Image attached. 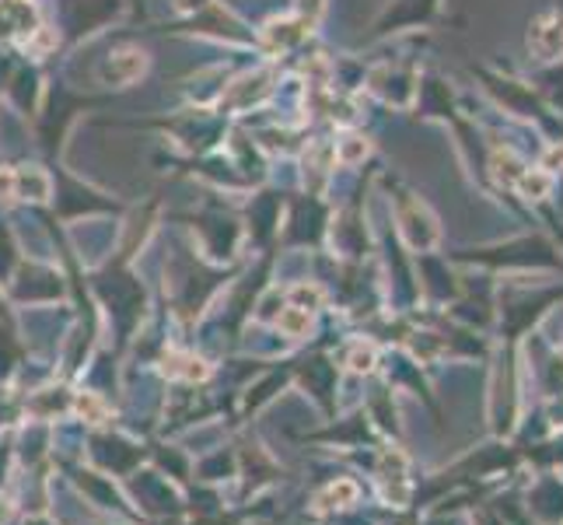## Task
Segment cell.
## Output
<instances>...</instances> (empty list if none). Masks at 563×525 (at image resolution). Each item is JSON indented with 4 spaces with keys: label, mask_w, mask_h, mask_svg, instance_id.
I'll use <instances>...</instances> for the list:
<instances>
[{
    "label": "cell",
    "mask_w": 563,
    "mask_h": 525,
    "mask_svg": "<svg viewBox=\"0 0 563 525\" xmlns=\"http://www.w3.org/2000/svg\"><path fill=\"white\" fill-rule=\"evenodd\" d=\"M473 74L479 77V88L494 102V109L504 112V120L532 130L539 141H563V116L547 106L529 77L490 64L473 67Z\"/></svg>",
    "instance_id": "cell-1"
},
{
    "label": "cell",
    "mask_w": 563,
    "mask_h": 525,
    "mask_svg": "<svg viewBox=\"0 0 563 525\" xmlns=\"http://www.w3.org/2000/svg\"><path fill=\"white\" fill-rule=\"evenodd\" d=\"M459 260L487 266V270H504V274H532V270H563V256L542 231H521L504 242H490L479 249H465Z\"/></svg>",
    "instance_id": "cell-2"
},
{
    "label": "cell",
    "mask_w": 563,
    "mask_h": 525,
    "mask_svg": "<svg viewBox=\"0 0 563 525\" xmlns=\"http://www.w3.org/2000/svg\"><path fill=\"white\" fill-rule=\"evenodd\" d=\"M526 53L532 67H550L563 61V0H553L529 18Z\"/></svg>",
    "instance_id": "cell-3"
},
{
    "label": "cell",
    "mask_w": 563,
    "mask_h": 525,
    "mask_svg": "<svg viewBox=\"0 0 563 525\" xmlns=\"http://www.w3.org/2000/svg\"><path fill=\"white\" fill-rule=\"evenodd\" d=\"M396 221H399L402 239L410 242V249H417V252H431L441 242V225L434 218V210L427 207L417 193H399Z\"/></svg>",
    "instance_id": "cell-4"
},
{
    "label": "cell",
    "mask_w": 563,
    "mask_h": 525,
    "mask_svg": "<svg viewBox=\"0 0 563 525\" xmlns=\"http://www.w3.org/2000/svg\"><path fill=\"white\" fill-rule=\"evenodd\" d=\"M438 11H441V0H396L393 11L385 18V25H396V29L427 25V22H434Z\"/></svg>",
    "instance_id": "cell-5"
},
{
    "label": "cell",
    "mask_w": 563,
    "mask_h": 525,
    "mask_svg": "<svg viewBox=\"0 0 563 525\" xmlns=\"http://www.w3.org/2000/svg\"><path fill=\"white\" fill-rule=\"evenodd\" d=\"M529 81L536 85L542 99H547V106L563 116V61L550 64V67H532Z\"/></svg>",
    "instance_id": "cell-6"
},
{
    "label": "cell",
    "mask_w": 563,
    "mask_h": 525,
    "mask_svg": "<svg viewBox=\"0 0 563 525\" xmlns=\"http://www.w3.org/2000/svg\"><path fill=\"white\" fill-rule=\"evenodd\" d=\"M106 74L112 77V81H133L137 74H144V56L137 50H123V53H115Z\"/></svg>",
    "instance_id": "cell-7"
},
{
    "label": "cell",
    "mask_w": 563,
    "mask_h": 525,
    "mask_svg": "<svg viewBox=\"0 0 563 525\" xmlns=\"http://www.w3.org/2000/svg\"><path fill=\"white\" fill-rule=\"evenodd\" d=\"M367 154H372V144H367L361 133H346V138L336 144V158L343 165H361Z\"/></svg>",
    "instance_id": "cell-8"
},
{
    "label": "cell",
    "mask_w": 563,
    "mask_h": 525,
    "mask_svg": "<svg viewBox=\"0 0 563 525\" xmlns=\"http://www.w3.org/2000/svg\"><path fill=\"white\" fill-rule=\"evenodd\" d=\"M280 326L290 329V333H301V329L308 326V316H305V313H287V316L280 319Z\"/></svg>",
    "instance_id": "cell-9"
},
{
    "label": "cell",
    "mask_w": 563,
    "mask_h": 525,
    "mask_svg": "<svg viewBox=\"0 0 563 525\" xmlns=\"http://www.w3.org/2000/svg\"><path fill=\"white\" fill-rule=\"evenodd\" d=\"M372 361H375V350L372 347H364V350H357V354H354V368H357V372H367V368H372Z\"/></svg>",
    "instance_id": "cell-10"
},
{
    "label": "cell",
    "mask_w": 563,
    "mask_h": 525,
    "mask_svg": "<svg viewBox=\"0 0 563 525\" xmlns=\"http://www.w3.org/2000/svg\"><path fill=\"white\" fill-rule=\"evenodd\" d=\"M0 197H14V175L0 172Z\"/></svg>",
    "instance_id": "cell-11"
}]
</instances>
